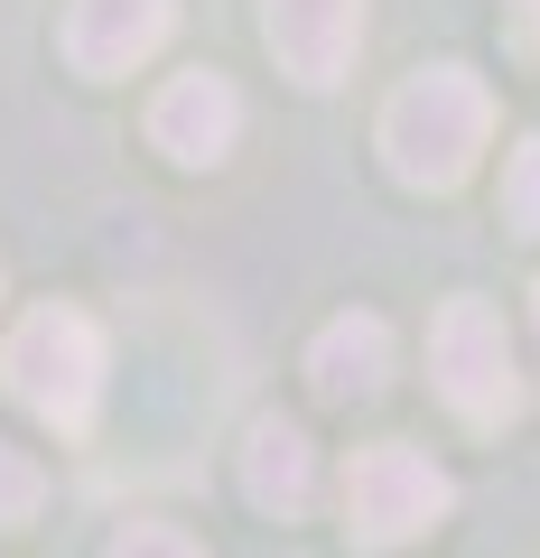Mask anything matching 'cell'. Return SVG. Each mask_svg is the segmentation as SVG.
I'll return each mask as SVG.
<instances>
[{
  "instance_id": "8",
  "label": "cell",
  "mask_w": 540,
  "mask_h": 558,
  "mask_svg": "<svg viewBox=\"0 0 540 558\" xmlns=\"http://www.w3.org/2000/svg\"><path fill=\"white\" fill-rule=\"evenodd\" d=\"M308 381H317V400H336V410L373 400L382 381H392V326L382 317H326L317 344H308Z\"/></svg>"
},
{
  "instance_id": "1",
  "label": "cell",
  "mask_w": 540,
  "mask_h": 558,
  "mask_svg": "<svg viewBox=\"0 0 540 558\" xmlns=\"http://www.w3.org/2000/svg\"><path fill=\"white\" fill-rule=\"evenodd\" d=\"M484 131H494V94H484L466 65H429L382 102V159L400 186H466V168L484 159Z\"/></svg>"
},
{
  "instance_id": "7",
  "label": "cell",
  "mask_w": 540,
  "mask_h": 558,
  "mask_svg": "<svg viewBox=\"0 0 540 558\" xmlns=\"http://www.w3.org/2000/svg\"><path fill=\"white\" fill-rule=\"evenodd\" d=\"M178 0H75L65 10V65L75 75H131L159 57Z\"/></svg>"
},
{
  "instance_id": "12",
  "label": "cell",
  "mask_w": 540,
  "mask_h": 558,
  "mask_svg": "<svg viewBox=\"0 0 540 558\" xmlns=\"http://www.w3.org/2000/svg\"><path fill=\"white\" fill-rule=\"evenodd\" d=\"M112 558H205V549L178 531V521H131V531L112 539Z\"/></svg>"
},
{
  "instance_id": "5",
  "label": "cell",
  "mask_w": 540,
  "mask_h": 558,
  "mask_svg": "<svg viewBox=\"0 0 540 558\" xmlns=\"http://www.w3.org/2000/svg\"><path fill=\"white\" fill-rule=\"evenodd\" d=\"M242 140V94L224 75H178L159 84V102H149V149H168L178 168H224V149Z\"/></svg>"
},
{
  "instance_id": "2",
  "label": "cell",
  "mask_w": 540,
  "mask_h": 558,
  "mask_svg": "<svg viewBox=\"0 0 540 558\" xmlns=\"http://www.w3.org/2000/svg\"><path fill=\"white\" fill-rule=\"evenodd\" d=\"M0 373H10V400L65 438H84L103 410V326L84 307H28L0 344Z\"/></svg>"
},
{
  "instance_id": "10",
  "label": "cell",
  "mask_w": 540,
  "mask_h": 558,
  "mask_svg": "<svg viewBox=\"0 0 540 558\" xmlns=\"http://www.w3.org/2000/svg\"><path fill=\"white\" fill-rule=\"evenodd\" d=\"M38 494H47L38 457H20V447H0V531H20V521L38 512Z\"/></svg>"
},
{
  "instance_id": "3",
  "label": "cell",
  "mask_w": 540,
  "mask_h": 558,
  "mask_svg": "<svg viewBox=\"0 0 540 558\" xmlns=\"http://www.w3.org/2000/svg\"><path fill=\"white\" fill-rule=\"evenodd\" d=\"M429 373H439V400L466 418V428H503L521 410V373H513V336L484 299H447L439 336H429Z\"/></svg>"
},
{
  "instance_id": "11",
  "label": "cell",
  "mask_w": 540,
  "mask_h": 558,
  "mask_svg": "<svg viewBox=\"0 0 540 558\" xmlns=\"http://www.w3.org/2000/svg\"><path fill=\"white\" fill-rule=\"evenodd\" d=\"M503 205H513L521 233H540V140H521L513 168H503Z\"/></svg>"
},
{
  "instance_id": "9",
  "label": "cell",
  "mask_w": 540,
  "mask_h": 558,
  "mask_svg": "<svg viewBox=\"0 0 540 558\" xmlns=\"http://www.w3.org/2000/svg\"><path fill=\"white\" fill-rule=\"evenodd\" d=\"M242 494L261 502V512H308V494H317V457H308V438L289 428V418H252V438H242Z\"/></svg>"
},
{
  "instance_id": "4",
  "label": "cell",
  "mask_w": 540,
  "mask_h": 558,
  "mask_svg": "<svg viewBox=\"0 0 540 558\" xmlns=\"http://www.w3.org/2000/svg\"><path fill=\"white\" fill-rule=\"evenodd\" d=\"M457 484L420 457V447H363L345 465V531L355 549H400V539H420L429 521H447Z\"/></svg>"
},
{
  "instance_id": "6",
  "label": "cell",
  "mask_w": 540,
  "mask_h": 558,
  "mask_svg": "<svg viewBox=\"0 0 540 558\" xmlns=\"http://www.w3.org/2000/svg\"><path fill=\"white\" fill-rule=\"evenodd\" d=\"M261 38L299 84H345L363 47V0H261Z\"/></svg>"
}]
</instances>
